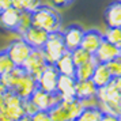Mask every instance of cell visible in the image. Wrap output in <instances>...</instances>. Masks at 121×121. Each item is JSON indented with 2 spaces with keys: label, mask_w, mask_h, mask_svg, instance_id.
Wrapping results in <instances>:
<instances>
[{
  "label": "cell",
  "mask_w": 121,
  "mask_h": 121,
  "mask_svg": "<svg viewBox=\"0 0 121 121\" xmlns=\"http://www.w3.org/2000/svg\"><path fill=\"white\" fill-rule=\"evenodd\" d=\"M22 101L23 98L7 88L0 101V121H15L25 114Z\"/></svg>",
  "instance_id": "cell-3"
},
{
  "label": "cell",
  "mask_w": 121,
  "mask_h": 121,
  "mask_svg": "<svg viewBox=\"0 0 121 121\" xmlns=\"http://www.w3.org/2000/svg\"><path fill=\"white\" fill-rule=\"evenodd\" d=\"M41 4H42L41 0H12V7L18 8L19 11L33 12Z\"/></svg>",
  "instance_id": "cell-23"
},
{
  "label": "cell",
  "mask_w": 121,
  "mask_h": 121,
  "mask_svg": "<svg viewBox=\"0 0 121 121\" xmlns=\"http://www.w3.org/2000/svg\"><path fill=\"white\" fill-rule=\"evenodd\" d=\"M50 3V6L55 8H65V7L71 6L73 3V0H48Z\"/></svg>",
  "instance_id": "cell-29"
},
{
  "label": "cell",
  "mask_w": 121,
  "mask_h": 121,
  "mask_svg": "<svg viewBox=\"0 0 121 121\" xmlns=\"http://www.w3.org/2000/svg\"><path fill=\"white\" fill-rule=\"evenodd\" d=\"M22 106H23V112H25V114H29V116H33L35 114L38 109H37V106L31 102V99L30 98H25L22 101Z\"/></svg>",
  "instance_id": "cell-28"
},
{
  "label": "cell",
  "mask_w": 121,
  "mask_h": 121,
  "mask_svg": "<svg viewBox=\"0 0 121 121\" xmlns=\"http://www.w3.org/2000/svg\"><path fill=\"white\" fill-rule=\"evenodd\" d=\"M48 114L50 117V121H72L71 116L68 113V110L63 106L61 102L55 105L53 108L48 110Z\"/></svg>",
  "instance_id": "cell-20"
},
{
  "label": "cell",
  "mask_w": 121,
  "mask_h": 121,
  "mask_svg": "<svg viewBox=\"0 0 121 121\" xmlns=\"http://www.w3.org/2000/svg\"><path fill=\"white\" fill-rule=\"evenodd\" d=\"M95 65H97V61L94 60V57L91 60H88L86 63L80 64V65H78L75 68V73H73L75 80H87V79H91L93 72L95 69Z\"/></svg>",
  "instance_id": "cell-19"
},
{
  "label": "cell",
  "mask_w": 121,
  "mask_h": 121,
  "mask_svg": "<svg viewBox=\"0 0 121 121\" xmlns=\"http://www.w3.org/2000/svg\"><path fill=\"white\" fill-rule=\"evenodd\" d=\"M15 121H33L31 120V116H29V114H23V116H21L18 120H15Z\"/></svg>",
  "instance_id": "cell-33"
},
{
  "label": "cell",
  "mask_w": 121,
  "mask_h": 121,
  "mask_svg": "<svg viewBox=\"0 0 121 121\" xmlns=\"http://www.w3.org/2000/svg\"><path fill=\"white\" fill-rule=\"evenodd\" d=\"M31 25L42 29L48 33H53V31L60 30L61 17L57 12V8L46 6V4H41L31 12Z\"/></svg>",
  "instance_id": "cell-2"
},
{
  "label": "cell",
  "mask_w": 121,
  "mask_h": 121,
  "mask_svg": "<svg viewBox=\"0 0 121 121\" xmlns=\"http://www.w3.org/2000/svg\"><path fill=\"white\" fill-rule=\"evenodd\" d=\"M0 82L8 90L18 94L21 98H30L37 86V79L23 69L22 67H15L14 69L0 76Z\"/></svg>",
  "instance_id": "cell-1"
},
{
  "label": "cell",
  "mask_w": 121,
  "mask_h": 121,
  "mask_svg": "<svg viewBox=\"0 0 121 121\" xmlns=\"http://www.w3.org/2000/svg\"><path fill=\"white\" fill-rule=\"evenodd\" d=\"M73 121H76V120H73Z\"/></svg>",
  "instance_id": "cell-36"
},
{
  "label": "cell",
  "mask_w": 121,
  "mask_h": 121,
  "mask_svg": "<svg viewBox=\"0 0 121 121\" xmlns=\"http://www.w3.org/2000/svg\"><path fill=\"white\" fill-rule=\"evenodd\" d=\"M118 120L121 121V102H120V113H118Z\"/></svg>",
  "instance_id": "cell-35"
},
{
  "label": "cell",
  "mask_w": 121,
  "mask_h": 121,
  "mask_svg": "<svg viewBox=\"0 0 121 121\" xmlns=\"http://www.w3.org/2000/svg\"><path fill=\"white\" fill-rule=\"evenodd\" d=\"M121 53V50L114 46L113 44H110L109 41H106L104 38V41L101 42V45L98 46V49L94 52V60L97 61V63H102V64H106V63H109L110 60H113L114 57Z\"/></svg>",
  "instance_id": "cell-11"
},
{
  "label": "cell",
  "mask_w": 121,
  "mask_h": 121,
  "mask_svg": "<svg viewBox=\"0 0 121 121\" xmlns=\"http://www.w3.org/2000/svg\"><path fill=\"white\" fill-rule=\"evenodd\" d=\"M55 67L57 68L59 73H61V75L73 76L76 65H75V63H73V60H72L71 52H69V50H65V52H64V55L61 56L57 61H56Z\"/></svg>",
  "instance_id": "cell-18"
},
{
  "label": "cell",
  "mask_w": 121,
  "mask_h": 121,
  "mask_svg": "<svg viewBox=\"0 0 121 121\" xmlns=\"http://www.w3.org/2000/svg\"><path fill=\"white\" fill-rule=\"evenodd\" d=\"M15 64H14V61L11 60V57L8 56L7 53V50H1L0 52V76H3V75H6L8 72L14 69L15 68Z\"/></svg>",
  "instance_id": "cell-25"
},
{
  "label": "cell",
  "mask_w": 121,
  "mask_h": 121,
  "mask_svg": "<svg viewBox=\"0 0 121 121\" xmlns=\"http://www.w3.org/2000/svg\"><path fill=\"white\" fill-rule=\"evenodd\" d=\"M30 99L38 110H45L48 112L50 108H53L55 105H57L61 101V97L57 93H48L44 91L41 88H35L34 93L30 95Z\"/></svg>",
  "instance_id": "cell-8"
},
{
  "label": "cell",
  "mask_w": 121,
  "mask_h": 121,
  "mask_svg": "<svg viewBox=\"0 0 121 121\" xmlns=\"http://www.w3.org/2000/svg\"><path fill=\"white\" fill-rule=\"evenodd\" d=\"M59 71L55 64H46L42 72L39 73L37 79L38 88L48 91V93H57V79H59Z\"/></svg>",
  "instance_id": "cell-6"
},
{
  "label": "cell",
  "mask_w": 121,
  "mask_h": 121,
  "mask_svg": "<svg viewBox=\"0 0 121 121\" xmlns=\"http://www.w3.org/2000/svg\"><path fill=\"white\" fill-rule=\"evenodd\" d=\"M102 114L104 113L99 110L98 106H86L76 118V121H101Z\"/></svg>",
  "instance_id": "cell-21"
},
{
  "label": "cell",
  "mask_w": 121,
  "mask_h": 121,
  "mask_svg": "<svg viewBox=\"0 0 121 121\" xmlns=\"http://www.w3.org/2000/svg\"><path fill=\"white\" fill-rule=\"evenodd\" d=\"M46 64H48V61H46L44 50L42 49H31V52L26 57V60L23 61L22 68L27 73H30L31 76L38 79L39 73L42 72V69L45 68Z\"/></svg>",
  "instance_id": "cell-5"
},
{
  "label": "cell",
  "mask_w": 121,
  "mask_h": 121,
  "mask_svg": "<svg viewBox=\"0 0 121 121\" xmlns=\"http://www.w3.org/2000/svg\"><path fill=\"white\" fill-rule=\"evenodd\" d=\"M106 65H108L113 78L121 76V53L117 57H114L113 60H110L109 63H106Z\"/></svg>",
  "instance_id": "cell-27"
},
{
  "label": "cell",
  "mask_w": 121,
  "mask_h": 121,
  "mask_svg": "<svg viewBox=\"0 0 121 121\" xmlns=\"http://www.w3.org/2000/svg\"><path fill=\"white\" fill-rule=\"evenodd\" d=\"M31 120L33 121H50V117L48 114V112L45 110H38L35 114L31 116Z\"/></svg>",
  "instance_id": "cell-30"
},
{
  "label": "cell",
  "mask_w": 121,
  "mask_h": 121,
  "mask_svg": "<svg viewBox=\"0 0 121 121\" xmlns=\"http://www.w3.org/2000/svg\"><path fill=\"white\" fill-rule=\"evenodd\" d=\"M31 46L25 41L23 38L14 39L12 42H10V45L7 46V53L11 57V60L14 61V64L17 67H22L23 61L26 60V57L29 56V53L31 52Z\"/></svg>",
  "instance_id": "cell-7"
},
{
  "label": "cell",
  "mask_w": 121,
  "mask_h": 121,
  "mask_svg": "<svg viewBox=\"0 0 121 121\" xmlns=\"http://www.w3.org/2000/svg\"><path fill=\"white\" fill-rule=\"evenodd\" d=\"M104 19L106 27H121V0H114L105 8Z\"/></svg>",
  "instance_id": "cell-13"
},
{
  "label": "cell",
  "mask_w": 121,
  "mask_h": 121,
  "mask_svg": "<svg viewBox=\"0 0 121 121\" xmlns=\"http://www.w3.org/2000/svg\"><path fill=\"white\" fill-rule=\"evenodd\" d=\"M42 50L45 53L48 64H56V61L59 60L67 50L65 45H64V39H63V33L60 30L49 33Z\"/></svg>",
  "instance_id": "cell-4"
},
{
  "label": "cell",
  "mask_w": 121,
  "mask_h": 121,
  "mask_svg": "<svg viewBox=\"0 0 121 121\" xmlns=\"http://www.w3.org/2000/svg\"><path fill=\"white\" fill-rule=\"evenodd\" d=\"M21 12L15 7H8L4 11L0 14V26L11 33H17L18 25H19V19H21Z\"/></svg>",
  "instance_id": "cell-12"
},
{
  "label": "cell",
  "mask_w": 121,
  "mask_h": 121,
  "mask_svg": "<svg viewBox=\"0 0 121 121\" xmlns=\"http://www.w3.org/2000/svg\"><path fill=\"white\" fill-rule=\"evenodd\" d=\"M71 56H72V60H73V63H75L76 67L93 59V55H91L90 52H87L86 49H83L82 46H79L76 49L71 50Z\"/></svg>",
  "instance_id": "cell-24"
},
{
  "label": "cell",
  "mask_w": 121,
  "mask_h": 121,
  "mask_svg": "<svg viewBox=\"0 0 121 121\" xmlns=\"http://www.w3.org/2000/svg\"><path fill=\"white\" fill-rule=\"evenodd\" d=\"M102 41H104V34L97 29H90V30H84L80 46L87 52H90L91 55H94V52L98 49Z\"/></svg>",
  "instance_id": "cell-14"
},
{
  "label": "cell",
  "mask_w": 121,
  "mask_h": 121,
  "mask_svg": "<svg viewBox=\"0 0 121 121\" xmlns=\"http://www.w3.org/2000/svg\"><path fill=\"white\" fill-rule=\"evenodd\" d=\"M104 34V38L109 41L121 50V27H108Z\"/></svg>",
  "instance_id": "cell-22"
},
{
  "label": "cell",
  "mask_w": 121,
  "mask_h": 121,
  "mask_svg": "<svg viewBox=\"0 0 121 121\" xmlns=\"http://www.w3.org/2000/svg\"><path fill=\"white\" fill-rule=\"evenodd\" d=\"M11 6H12V0H0V14Z\"/></svg>",
  "instance_id": "cell-32"
},
{
  "label": "cell",
  "mask_w": 121,
  "mask_h": 121,
  "mask_svg": "<svg viewBox=\"0 0 121 121\" xmlns=\"http://www.w3.org/2000/svg\"><path fill=\"white\" fill-rule=\"evenodd\" d=\"M63 33V39H64V45H65L67 50H73L80 46V42H82V38H83V30L79 25H69L68 27L61 31Z\"/></svg>",
  "instance_id": "cell-10"
},
{
  "label": "cell",
  "mask_w": 121,
  "mask_h": 121,
  "mask_svg": "<svg viewBox=\"0 0 121 121\" xmlns=\"http://www.w3.org/2000/svg\"><path fill=\"white\" fill-rule=\"evenodd\" d=\"M31 26V12L29 11H22L21 12V19H19V25H18L17 33L18 35H22L29 27Z\"/></svg>",
  "instance_id": "cell-26"
},
{
  "label": "cell",
  "mask_w": 121,
  "mask_h": 121,
  "mask_svg": "<svg viewBox=\"0 0 121 121\" xmlns=\"http://www.w3.org/2000/svg\"><path fill=\"white\" fill-rule=\"evenodd\" d=\"M97 90H98V87L94 84V82L91 79L76 80V83H75V97L78 99H80V101L95 97Z\"/></svg>",
  "instance_id": "cell-16"
},
{
  "label": "cell",
  "mask_w": 121,
  "mask_h": 121,
  "mask_svg": "<svg viewBox=\"0 0 121 121\" xmlns=\"http://www.w3.org/2000/svg\"><path fill=\"white\" fill-rule=\"evenodd\" d=\"M112 79H113V76H112V73H110L108 65H106V64H102V63H97L95 69H94V72H93V76H91V80L94 82V84L98 88L104 87V86H106Z\"/></svg>",
  "instance_id": "cell-17"
},
{
  "label": "cell",
  "mask_w": 121,
  "mask_h": 121,
  "mask_svg": "<svg viewBox=\"0 0 121 121\" xmlns=\"http://www.w3.org/2000/svg\"><path fill=\"white\" fill-rule=\"evenodd\" d=\"M6 91H7V87L1 82H0V101H1V98H3V95H4V93H6Z\"/></svg>",
  "instance_id": "cell-34"
},
{
  "label": "cell",
  "mask_w": 121,
  "mask_h": 121,
  "mask_svg": "<svg viewBox=\"0 0 121 121\" xmlns=\"http://www.w3.org/2000/svg\"><path fill=\"white\" fill-rule=\"evenodd\" d=\"M75 78L68 75H59L57 79V94L61 98H73L75 97Z\"/></svg>",
  "instance_id": "cell-15"
},
{
  "label": "cell",
  "mask_w": 121,
  "mask_h": 121,
  "mask_svg": "<svg viewBox=\"0 0 121 121\" xmlns=\"http://www.w3.org/2000/svg\"><path fill=\"white\" fill-rule=\"evenodd\" d=\"M101 121H120L118 120V116L116 114H109V113H104Z\"/></svg>",
  "instance_id": "cell-31"
},
{
  "label": "cell",
  "mask_w": 121,
  "mask_h": 121,
  "mask_svg": "<svg viewBox=\"0 0 121 121\" xmlns=\"http://www.w3.org/2000/svg\"><path fill=\"white\" fill-rule=\"evenodd\" d=\"M48 35H49L48 31H45L42 29L35 27V26L31 25V26L21 35V38L25 39L33 49H42L45 42H46V39H48Z\"/></svg>",
  "instance_id": "cell-9"
}]
</instances>
